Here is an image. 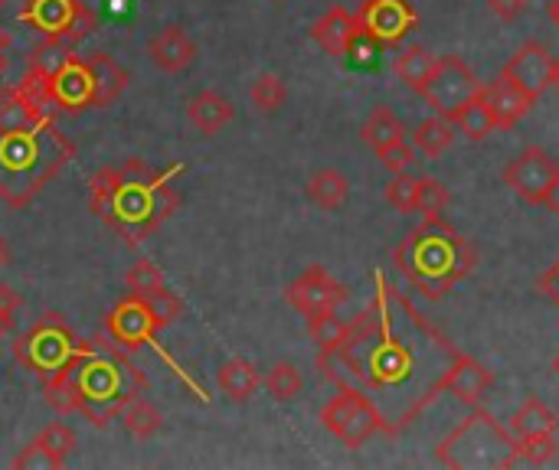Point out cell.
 <instances>
[{"mask_svg": "<svg viewBox=\"0 0 559 470\" xmlns=\"http://www.w3.org/2000/svg\"><path fill=\"white\" fill-rule=\"evenodd\" d=\"M72 386L79 396V415L95 429H108L121 419L124 406L144 396V373L111 347H88L72 366Z\"/></svg>", "mask_w": 559, "mask_h": 470, "instance_id": "cell-5", "label": "cell"}, {"mask_svg": "<svg viewBox=\"0 0 559 470\" xmlns=\"http://www.w3.org/2000/svg\"><path fill=\"white\" fill-rule=\"evenodd\" d=\"M285 98H288V85L275 72H262L249 88V101L259 115H275L285 105Z\"/></svg>", "mask_w": 559, "mask_h": 470, "instance_id": "cell-33", "label": "cell"}, {"mask_svg": "<svg viewBox=\"0 0 559 470\" xmlns=\"http://www.w3.org/2000/svg\"><path fill=\"white\" fill-rule=\"evenodd\" d=\"M121 422H124V432H128L131 438L147 442V438H154V435L160 432L164 415H160V409H157V406H151L144 396H138V399H131V402L124 406Z\"/></svg>", "mask_w": 559, "mask_h": 470, "instance_id": "cell-30", "label": "cell"}, {"mask_svg": "<svg viewBox=\"0 0 559 470\" xmlns=\"http://www.w3.org/2000/svg\"><path fill=\"white\" fill-rule=\"evenodd\" d=\"M124 285H128V291H131V294L147 298V301H154L157 294H164V291H167V281H164L160 268H157L154 262H147V258H138V262L128 268Z\"/></svg>", "mask_w": 559, "mask_h": 470, "instance_id": "cell-34", "label": "cell"}, {"mask_svg": "<svg viewBox=\"0 0 559 470\" xmlns=\"http://www.w3.org/2000/svg\"><path fill=\"white\" fill-rule=\"evenodd\" d=\"M527 3H531V0H488V7L495 10V16H501L504 23L521 20L524 10H527Z\"/></svg>", "mask_w": 559, "mask_h": 470, "instance_id": "cell-42", "label": "cell"}, {"mask_svg": "<svg viewBox=\"0 0 559 470\" xmlns=\"http://www.w3.org/2000/svg\"><path fill=\"white\" fill-rule=\"evenodd\" d=\"M88 347L92 344L79 340L62 314H43L26 334L16 337L13 357L23 370H29L39 383H46L72 360H79Z\"/></svg>", "mask_w": 559, "mask_h": 470, "instance_id": "cell-8", "label": "cell"}, {"mask_svg": "<svg viewBox=\"0 0 559 470\" xmlns=\"http://www.w3.org/2000/svg\"><path fill=\"white\" fill-rule=\"evenodd\" d=\"M393 262L423 298L442 301L459 281L475 272L478 252L442 219H426L416 232H409V239L393 249Z\"/></svg>", "mask_w": 559, "mask_h": 470, "instance_id": "cell-4", "label": "cell"}, {"mask_svg": "<svg viewBox=\"0 0 559 470\" xmlns=\"http://www.w3.org/2000/svg\"><path fill=\"white\" fill-rule=\"evenodd\" d=\"M521 465H550L557 458V438L554 435H537V438H518Z\"/></svg>", "mask_w": 559, "mask_h": 470, "instance_id": "cell-38", "label": "cell"}, {"mask_svg": "<svg viewBox=\"0 0 559 470\" xmlns=\"http://www.w3.org/2000/svg\"><path fill=\"white\" fill-rule=\"evenodd\" d=\"M360 33V23H357V13H347L344 7H331L321 20L311 23V39L328 52V56H337L344 59L354 36Z\"/></svg>", "mask_w": 559, "mask_h": 470, "instance_id": "cell-22", "label": "cell"}, {"mask_svg": "<svg viewBox=\"0 0 559 470\" xmlns=\"http://www.w3.org/2000/svg\"><path fill=\"white\" fill-rule=\"evenodd\" d=\"M449 206V190L432 180V177H423L419 180V196H416V213H423V219H442Z\"/></svg>", "mask_w": 559, "mask_h": 470, "instance_id": "cell-36", "label": "cell"}, {"mask_svg": "<svg viewBox=\"0 0 559 470\" xmlns=\"http://www.w3.org/2000/svg\"><path fill=\"white\" fill-rule=\"evenodd\" d=\"M164 330V321L157 317L154 304L138 294H124L115 301V308L105 314V334L121 350H141L144 344H154Z\"/></svg>", "mask_w": 559, "mask_h": 470, "instance_id": "cell-11", "label": "cell"}, {"mask_svg": "<svg viewBox=\"0 0 559 470\" xmlns=\"http://www.w3.org/2000/svg\"><path fill=\"white\" fill-rule=\"evenodd\" d=\"M147 56H151V62H154L160 72L177 75V72H187V69L197 62V43H193V36H190L183 26L170 23V26H164V29H157V33L151 36Z\"/></svg>", "mask_w": 559, "mask_h": 470, "instance_id": "cell-19", "label": "cell"}, {"mask_svg": "<svg viewBox=\"0 0 559 470\" xmlns=\"http://www.w3.org/2000/svg\"><path fill=\"white\" fill-rule=\"evenodd\" d=\"M501 75L514 79V82L537 101L547 88H554V56L547 52L544 43L531 39V43H524V46L508 59V65H504Z\"/></svg>", "mask_w": 559, "mask_h": 470, "instance_id": "cell-17", "label": "cell"}, {"mask_svg": "<svg viewBox=\"0 0 559 470\" xmlns=\"http://www.w3.org/2000/svg\"><path fill=\"white\" fill-rule=\"evenodd\" d=\"M478 92H481V82L475 79V72L459 56H439L419 95L429 101V108L436 115L449 118L455 108H462Z\"/></svg>", "mask_w": 559, "mask_h": 470, "instance_id": "cell-12", "label": "cell"}, {"mask_svg": "<svg viewBox=\"0 0 559 470\" xmlns=\"http://www.w3.org/2000/svg\"><path fill=\"white\" fill-rule=\"evenodd\" d=\"M347 193H350V183L341 170H318L311 180H308V200L318 206V209H341L347 203Z\"/></svg>", "mask_w": 559, "mask_h": 470, "instance_id": "cell-28", "label": "cell"}, {"mask_svg": "<svg viewBox=\"0 0 559 470\" xmlns=\"http://www.w3.org/2000/svg\"><path fill=\"white\" fill-rule=\"evenodd\" d=\"M265 389H269V396L275 399V402H292V399H298L301 396V389H305V379H301V370L295 366V363H275L272 370H269V376H265Z\"/></svg>", "mask_w": 559, "mask_h": 470, "instance_id": "cell-35", "label": "cell"}, {"mask_svg": "<svg viewBox=\"0 0 559 470\" xmlns=\"http://www.w3.org/2000/svg\"><path fill=\"white\" fill-rule=\"evenodd\" d=\"M373 281V301L350 324L347 340L318 357V370L337 389L364 393L396 438L442 396V379L462 353L383 272Z\"/></svg>", "mask_w": 559, "mask_h": 470, "instance_id": "cell-1", "label": "cell"}, {"mask_svg": "<svg viewBox=\"0 0 559 470\" xmlns=\"http://www.w3.org/2000/svg\"><path fill=\"white\" fill-rule=\"evenodd\" d=\"M216 383H219V393L229 399V402H249L255 393H259V386H262V379H259V370L249 363V360H226L223 366H219V373H216Z\"/></svg>", "mask_w": 559, "mask_h": 470, "instance_id": "cell-24", "label": "cell"}, {"mask_svg": "<svg viewBox=\"0 0 559 470\" xmlns=\"http://www.w3.org/2000/svg\"><path fill=\"white\" fill-rule=\"evenodd\" d=\"M360 137H364L373 150H383V147L403 141L406 131H403V121L393 115V108L377 105V108L367 115V121H364V128H360Z\"/></svg>", "mask_w": 559, "mask_h": 470, "instance_id": "cell-29", "label": "cell"}, {"mask_svg": "<svg viewBox=\"0 0 559 470\" xmlns=\"http://www.w3.org/2000/svg\"><path fill=\"white\" fill-rule=\"evenodd\" d=\"M75 157V144L56 118L33 128H0V200L13 209L29 206Z\"/></svg>", "mask_w": 559, "mask_h": 470, "instance_id": "cell-3", "label": "cell"}, {"mask_svg": "<svg viewBox=\"0 0 559 470\" xmlns=\"http://www.w3.org/2000/svg\"><path fill=\"white\" fill-rule=\"evenodd\" d=\"M544 206H547L554 216H559V173L557 180H554V186H550V193H547V200H544Z\"/></svg>", "mask_w": 559, "mask_h": 470, "instance_id": "cell-45", "label": "cell"}, {"mask_svg": "<svg viewBox=\"0 0 559 470\" xmlns=\"http://www.w3.org/2000/svg\"><path fill=\"white\" fill-rule=\"evenodd\" d=\"M321 425L347 448H364L377 435H390L383 412L357 389H341L324 409Z\"/></svg>", "mask_w": 559, "mask_h": 470, "instance_id": "cell-9", "label": "cell"}, {"mask_svg": "<svg viewBox=\"0 0 559 470\" xmlns=\"http://www.w3.org/2000/svg\"><path fill=\"white\" fill-rule=\"evenodd\" d=\"M449 118H452L455 128H459L465 137H472V141H485L488 134L498 131V121H495V115H491V108H488V101H485V92H478L475 98H468V101H465L462 108H455Z\"/></svg>", "mask_w": 559, "mask_h": 470, "instance_id": "cell-26", "label": "cell"}, {"mask_svg": "<svg viewBox=\"0 0 559 470\" xmlns=\"http://www.w3.org/2000/svg\"><path fill=\"white\" fill-rule=\"evenodd\" d=\"M554 373L559 376V353H557V360H554Z\"/></svg>", "mask_w": 559, "mask_h": 470, "instance_id": "cell-49", "label": "cell"}, {"mask_svg": "<svg viewBox=\"0 0 559 470\" xmlns=\"http://www.w3.org/2000/svg\"><path fill=\"white\" fill-rule=\"evenodd\" d=\"M10 265V249H7V242L0 239V268H7Z\"/></svg>", "mask_w": 559, "mask_h": 470, "instance_id": "cell-46", "label": "cell"}, {"mask_svg": "<svg viewBox=\"0 0 559 470\" xmlns=\"http://www.w3.org/2000/svg\"><path fill=\"white\" fill-rule=\"evenodd\" d=\"M7 49H10V33H7V29H0V82H3V75H7V65H10V59H7Z\"/></svg>", "mask_w": 559, "mask_h": 470, "instance_id": "cell-44", "label": "cell"}, {"mask_svg": "<svg viewBox=\"0 0 559 470\" xmlns=\"http://www.w3.org/2000/svg\"><path fill=\"white\" fill-rule=\"evenodd\" d=\"M285 301L301 314V317H314V314H331L347 301V288L328 275V268L311 265L305 268L288 288H285Z\"/></svg>", "mask_w": 559, "mask_h": 470, "instance_id": "cell-13", "label": "cell"}, {"mask_svg": "<svg viewBox=\"0 0 559 470\" xmlns=\"http://www.w3.org/2000/svg\"><path fill=\"white\" fill-rule=\"evenodd\" d=\"M75 451V432L62 422H49L39 429L10 461V468H66L69 455Z\"/></svg>", "mask_w": 559, "mask_h": 470, "instance_id": "cell-16", "label": "cell"}, {"mask_svg": "<svg viewBox=\"0 0 559 470\" xmlns=\"http://www.w3.org/2000/svg\"><path fill=\"white\" fill-rule=\"evenodd\" d=\"M347 334H350V324H347V321H341V317H337V311L308 317V337H311V344H314L321 353L337 350V347L347 340Z\"/></svg>", "mask_w": 559, "mask_h": 470, "instance_id": "cell-32", "label": "cell"}, {"mask_svg": "<svg viewBox=\"0 0 559 470\" xmlns=\"http://www.w3.org/2000/svg\"><path fill=\"white\" fill-rule=\"evenodd\" d=\"M3 3H7V0H0V7H3Z\"/></svg>", "mask_w": 559, "mask_h": 470, "instance_id": "cell-50", "label": "cell"}, {"mask_svg": "<svg viewBox=\"0 0 559 470\" xmlns=\"http://www.w3.org/2000/svg\"><path fill=\"white\" fill-rule=\"evenodd\" d=\"M380 49H383V43H377L370 33H357L354 36V43H350V49H347V59L350 62H357V65H373V59L380 56Z\"/></svg>", "mask_w": 559, "mask_h": 470, "instance_id": "cell-40", "label": "cell"}, {"mask_svg": "<svg viewBox=\"0 0 559 470\" xmlns=\"http://www.w3.org/2000/svg\"><path fill=\"white\" fill-rule=\"evenodd\" d=\"M452 144H455V121L445 118V115H432V118H426L413 131V147L419 154H426L429 160L432 157H442Z\"/></svg>", "mask_w": 559, "mask_h": 470, "instance_id": "cell-27", "label": "cell"}, {"mask_svg": "<svg viewBox=\"0 0 559 470\" xmlns=\"http://www.w3.org/2000/svg\"><path fill=\"white\" fill-rule=\"evenodd\" d=\"M416 196H419V180L406 173H393V180L386 183V203L396 213H416Z\"/></svg>", "mask_w": 559, "mask_h": 470, "instance_id": "cell-37", "label": "cell"}, {"mask_svg": "<svg viewBox=\"0 0 559 470\" xmlns=\"http://www.w3.org/2000/svg\"><path fill=\"white\" fill-rule=\"evenodd\" d=\"M180 170L183 167L154 170L141 157L102 167L88 180V209L124 245H141L180 209V193L174 186Z\"/></svg>", "mask_w": 559, "mask_h": 470, "instance_id": "cell-2", "label": "cell"}, {"mask_svg": "<svg viewBox=\"0 0 559 470\" xmlns=\"http://www.w3.org/2000/svg\"><path fill=\"white\" fill-rule=\"evenodd\" d=\"M554 88L559 92V56H554Z\"/></svg>", "mask_w": 559, "mask_h": 470, "instance_id": "cell-48", "label": "cell"}, {"mask_svg": "<svg viewBox=\"0 0 559 470\" xmlns=\"http://www.w3.org/2000/svg\"><path fill=\"white\" fill-rule=\"evenodd\" d=\"M481 92H485V101H488L495 121H498V131H511V128L521 124V121L531 115V108L537 105V101H534L514 79H508V75H498L491 85H481Z\"/></svg>", "mask_w": 559, "mask_h": 470, "instance_id": "cell-20", "label": "cell"}, {"mask_svg": "<svg viewBox=\"0 0 559 470\" xmlns=\"http://www.w3.org/2000/svg\"><path fill=\"white\" fill-rule=\"evenodd\" d=\"M432 65H436V59H432L423 46H406V49H400V56H396V62H393V72H396V79L406 82L413 92H423V85H426Z\"/></svg>", "mask_w": 559, "mask_h": 470, "instance_id": "cell-31", "label": "cell"}, {"mask_svg": "<svg viewBox=\"0 0 559 470\" xmlns=\"http://www.w3.org/2000/svg\"><path fill=\"white\" fill-rule=\"evenodd\" d=\"M559 419L550 412L547 402H540L537 396H527L524 406L514 412L511 419V432L518 438H537V435H557Z\"/></svg>", "mask_w": 559, "mask_h": 470, "instance_id": "cell-25", "label": "cell"}, {"mask_svg": "<svg viewBox=\"0 0 559 470\" xmlns=\"http://www.w3.org/2000/svg\"><path fill=\"white\" fill-rule=\"evenodd\" d=\"M16 311H20V298L13 288L0 285V340L13 330V321H16Z\"/></svg>", "mask_w": 559, "mask_h": 470, "instance_id": "cell-41", "label": "cell"}, {"mask_svg": "<svg viewBox=\"0 0 559 470\" xmlns=\"http://www.w3.org/2000/svg\"><path fill=\"white\" fill-rule=\"evenodd\" d=\"M233 115H236L233 101L223 98L219 92H200V95H193V98L187 101V118H190V124H193L200 134H206V137L219 134V131L233 121Z\"/></svg>", "mask_w": 559, "mask_h": 470, "instance_id": "cell-23", "label": "cell"}, {"mask_svg": "<svg viewBox=\"0 0 559 470\" xmlns=\"http://www.w3.org/2000/svg\"><path fill=\"white\" fill-rule=\"evenodd\" d=\"M537 291H540L544 298H550V301L559 308V262L550 268V272H547V275H544V278H540V281H537Z\"/></svg>", "mask_w": 559, "mask_h": 470, "instance_id": "cell-43", "label": "cell"}, {"mask_svg": "<svg viewBox=\"0 0 559 470\" xmlns=\"http://www.w3.org/2000/svg\"><path fill=\"white\" fill-rule=\"evenodd\" d=\"M16 16L20 23L39 29L46 39L66 43H82L98 26V16L85 0H26Z\"/></svg>", "mask_w": 559, "mask_h": 470, "instance_id": "cell-10", "label": "cell"}, {"mask_svg": "<svg viewBox=\"0 0 559 470\" xmlns=\"http://www.w3.org/2000/svg\"><path fill=\"white\" fill-rule=\"evenodd\" d=\"M46 75V72H43ZM49 101L56 111L79 115L88 108H108L128 88V72L108 52L75 56L69 52L49 75Z\"/></svg>", "mask_w": 559, "mask_h": 470, "instance_id": "cell-6", "label": "cell"}, {"mask_svg": "<svg viewBox=\"0 0 559 470\" xmlns=\"http://www.w3.org/2000/svg\"><path fill=\"white\" fill-rule=\"evenodd\" d=\"M377 157H380V164H383L390 173H406V167L416 164V147L406 144V137H403V141H396V144L377 150Z\"/></svg>", "mask_w": 559, "mask_h": 470, "instance_id": "cell-39", "label": "cell"}, {"mask_svg": "<svg viewBox=\"0 0 559 470\" xmlns=\"http://www.w3.org/2000/svg\"><path fill=\"white\" fill-rule=\"evenodd\" d=\"M46 118H56L52 108H46L23 82L0 88V128H33Z\"/></svg>", "mask_w": 559, "mask_h": 470, "instance_id": "cell-21", "label": "cell"}, {"mask_svg": "<svg viewBox=\"0 0 559 470\" xmlns=\"http://www.w3.org/2000/svg\"><path fill=\"white\" fill-rule=\"evenodd\" d=\"M550 20H554V26L559 29V0H550Z\"/></svg>", "mask_w": 559, "mask_h": 470, "instance_id": "cell-47", "label": "cell"}, {"mask_svg": "<svg viewBox=\"0 0 559 470\" xmlns=\"http://www.w3.org/2000/svg\"><path fill=\"white\" fill-rule=\"evenodd\" d=\"M357 23L377 43L400 46L419 26V13L409 0H364L357 10Z\"/></svg>", "mask_w": 559, "mask_h": 470, "instance_id": "cell-14", "label": "cell"}, {"mask_svg": "<svg viewBox=\"0 0 559 470\" xmlns=\"http://www.w3.org/2000/svg\"><path fill=\"white\" fill-rule=\"evenodd\" d=\"M436 458L445 468L478 470V468H518L521 451H518V435L504 429L495 415L475 406L468 419H462L449 438L436 448Z\"/></svg>", "mask_w": 559, "mask_h": 470, "instance_id": "cell-7", "label": "cell"}, {"mask_svg": "<svg viewBox=\"0 0 559 470\" xmlns=\"http://www.w3.org/2000/svg\"><path fill=\"white\" fill-rule=\"evenodd\" d=\"M491 386H495V370H488L475 357L462 353L442 379V396H452L465 406H481V399L491 393Z\"/></svg>", "mask_w": 559, "mask_h": 470, "instance_id": "cell-18", "label": "cell"}, {"mask_svg": "<svg viewBox=\"0 0 559 470\" xmlns=\"http://www.w3.org/2000/svg\"><path fill=\"white\" fill-rule=\"evenodd\" d=\"M557 160L544 147H524L508 167H504V183L527 203H544L554 180H557Z\"/></svg>", "mask_w": 559, "mask_h": 470, "instance_id": "cell-15", "label": "cell"}]
</instances>
